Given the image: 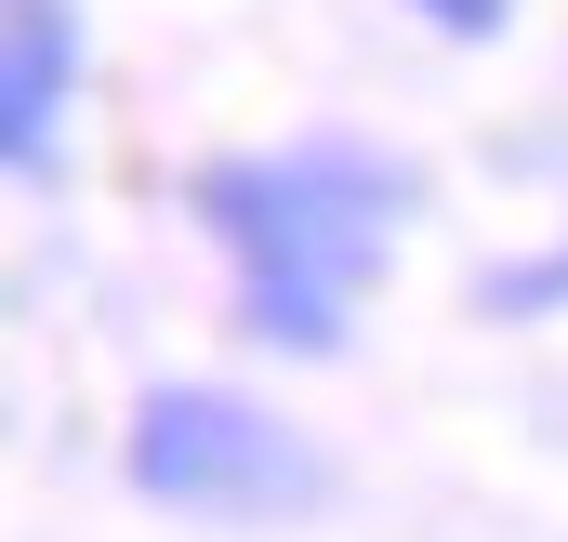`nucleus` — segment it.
Segmentation results:
<instances>
[{"instance_id":"20e7f679","label":"nucleus","mask_w":568,"mask_h":542,"mask_svg":"<svg viewBox=\"0 0 568 542\" xmlns=\"http://www.w3.org/2000/svg\"><path fill=\"white\" fill-rule=\"evenodd\" d=\"M476 318H568V239L529 252V265H489L476 278Z\"/></svg>"},{"instance_id":"7ed1b4c3","label":"nucleus","mask_w":568,"mask_h":542,"mask_svg":"<svg viewBox=\"0 0 568 542\" xmlns=\"http://www.w3.org/2000/svg\"><path fill=\"white\" fill-rule=\"evenodd\" d=\"M67 93H80V0H0V159L27 185L53 172Z\"/></svg>"},{"instance_id":"f03ea898","label":"nucleus","mask_w":568,"mask_h":542,"mask_svg":"<svg viewBox=\"0 0 568 542\" xmlns=\"http://www.w3.org/2000/svg\"><path fill=\"white\" fill-rule=\"evenodd\" d=\"M120 476H133L159 516H199V530H291L331 503V463L317 436L278 423L239 384H145L133 436H120Z\"/></svg>"},{"instance_id":"39448f33","label":"nucleus","mask_w":568,"mask_h":542,"mask_svg":"<svg viewBox=\"0 0 568 542\" xmlns=\"http://www.w3.org/2000/svg\"><path fill=\"white\" fill-rule=\"evenodd\" d=\"M424 27H449V40H503L516 27V0H410Z\"/></svg>"},{"instance_id":"f257e3e1","label":"nucleus","mask_w":568,"mask_h":542,"mask_svg":"<svg viewBox=\"0 0 568 542\" xmlns=\"http://www.w3.org/2000/svg\"><path fill=\"white\" fill-rule=\"evenodd\" d=\"M185 212L212 225V252L239 265V331L278 358H344L357 291L384 278L397 225L424 212V172L384 145H265V159H212L185 185Z\"/></svg>"}]
</instances>
